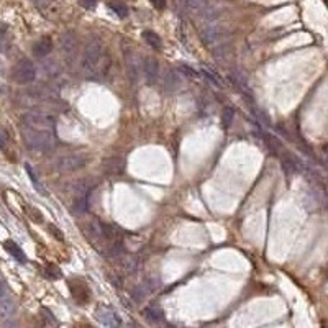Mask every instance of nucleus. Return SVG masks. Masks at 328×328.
<instances>
[{"mask_svg":"<svg viewBox=\"0 0 328 328\" xmlns=\"http://www.w3.org/2000/svg\"><path fill=\"white\" fill-rule=\"evenodd\" d=\"M31 3L38 8V10L46 13L48 10H51V8L56 5V0H31Z\"/></svg>","mask_w":328,"mask_h":328,"instance_id":"20","label":"nucleus"},{"mask_svg":"<svg viewBox=\"0 0 328 328\" xmlns=\"http://www.w3.org/2000/svg\"><path fill=\"white\" fill-rule=\"evenodd\" d=\"M25 169H27V173H28V176H30V179H31V182H33V187H35L38 192H41V194H46L45 192V189L41 187V184H40V180L36 179V176H35V171H33V168L30 164H27L25 166Z\"/></svg>","mask_w":328,"mask_h":328,"instance_id":"21","label":"nucleus"},{"mask_svg":"<svg viewBox=\"0 0 328 328\" xmlns=\"http://www.w3.org/2000/svg\"><path fill=\"white\" fill-rule=\"evenodd\" d=\"M151 2V5H153L156 10H163V8L166 7V2L168 0H149Z\"/></svg>","mask_w":328,"mask_h":328,"instance_id":"28","label":"nucleus"},{"mask_svg":"<svg viewBox=\"0 0 328 328\" xmlns=\"http://www.w3.org/2000/svg\"><path fill=\"white\" fill-rule=\"evenodd\" d=\"M53 40L50 36H43V38H40L35 45H33V55L35 56H38V58H45V56H48L50 53L53 51Z\"/></svg>","mask_w":328,"mask_h":328,"instance_id":"10","label":"nucleus"},{"mask_svg":"<svg viewBox=\"0 0 328 328\" xmlns=\"http://www.w3.org/2000/svg\"><path fill=\"white\" fill-rule=\"evenodd\" d=\"M12 31L8 25L5 23H0V53H7L12 46Z\"/></svg>","mask_w":328,"mask_h":328,"instance_id":"14","label":"nucleus"},{"mask_svg":"<svg viewBox=\"0 0 328 328\" xmlns=\"http://www.w3.org/2000/svg\"><path fill=\"white\" fill-rule=\"evenodd\" d=\"M79 3L87 10H94L97 5V0H79Z\"/></svg>","mask_w":328,"mask_h":328,"instance_id":"25","label":"nucleus"},{"mask_svg":"<svg viewBox=\"0 0 328 328\" xmlns=\"http://www.w3.org/2000/svg\"><path fill=\"white\" fill-rule=\"evenodd\" d=\"M110 53L99 38H90L84 48L81 61V72L89 81L105 79L110 71Z\"/></svg>","mask_w":328,"mask_h":328,"instance_id":"2","label":"nucleus"},{"mask_svg":"<svg viewBox=\"0 0 328 328\" xmlns=\"http://www.w3.org/2000/svg\"><path fill=\"white\" fill-rule=\"evenodd\" d=\"M12 79L13 82H17V84H30L36 79V69H35V64L30 61V60H20L17 62L15 66H13L12 69Z\"/></svg>","mask_w":328,"mask_h":328,"instance_id":"4","label":"nucleus"},{"mask_svg":"<svg viewBox=\"0 0 328 328\" xmlns=\"http://www.w3.org/2000/svg\"><path fill=\"white\" fill-rule=\"evenodd\" d=\"M143 315H145V318L148 322H151V323H158V322H161L163 320V315H164V312H163V308H161L158 303H149L148 307H145V310H143Z\"/></svg>","mask_w":328,"mask_h":328,"instance_id":"12","label":"nucleus"},{"mask_svg":"<svg viewBox=\"0 0 328 328\" xmlns=\"http://www.w3.org/2000/svg\"><path fill=\"white\" fill-rule=\"evenodd\" d=\"M95 315H97V320L105 327H119V325H121V322L119 320L117 313L114 310H110V308H107V307H100L99 310H97Z\"/></svg>","mask_w":328,"mask_h":328,"instance_id":"9","label":"nucleus"},{"mask_svg":"<svg viewBox=\"0 0 328 328\" xmlns=\"http://www.w3.org/2000/svg\"><path fill=\"white\" fill-rule=\"evenodd\" d=\"M180 71L184 72L185 76H190V77H199L200 76V72H197V71H194V69H190V67H185V66H180L179 67Z\"/></svg>","mask_w":328,"mask_h":328,"instance_id":"26","label":"nucleus"},{"mask_svg":"<svg viewBox=\"0 0 328 328\" xmlns=\"http://www.w3.org/2000/svg\"><path fill=\"white\" fill-rule=\"evenodd\" d=\"M87 161H89V158H87L86 153H71L58 159L56 166L61 173H74V171L84 168Z\"/></svg>","mask_w":328,"mask_h":328,"instance_id":"6","label":"nucleus"},{"mask_svg":"<svg viewBox=\"0 0 328 328\" xmlns=\"http://www.w3.org/2000/svg\"><path fill=\"white\" fill-rule=\"evenodd\" d=\"M163 84H164V89L169 90V92H174L178 87L180 86V79H179V74L173 69L166 71V76L163 79Z\"/></svg>","mask_w":328,"mask_h":328,"instance_id":"15","label":"nucleus"},{"mask_svg":"<svg viewBox=\"0 0 328 328\" xmlns=\"http://www.w3.org/2000/svg\"><path fill=\"white\" fill-rule=\"evenodd\" d=\"M50 232H51L53 235H55V238H58V239H60V241H62V233H61L56 227H53V225H50Z\"/></svg>","mask_w":328,"mask_h":328,"instance_id":"29","label":"nucleus"},{"mask_svg":"<svg viewBox=\"0 0 328 328\" xmlns=\"http://www.w3.org/2000/svg\"><path fill=\"white\" fill-rule=\"evenodd\" d=\"M123 269L126 272H135L136 269H138V259H136L135 256L126 258L125 263H123Z\"/></svg>","mask_w":328,"mask_h":328,"instance_id":"22","label":"nucleus"},{"mask_svg":"<svg viewBox=\"0 0 328 328\" xmlns=\"http://www.w3.org/2000/svg\"><path fill=\"white\" fill-rule=\"evenodd\" d=\"M3 248H5L7 251L10 253L12 256L17 259L18 263H27L25 253H23V249H22L20 246H18V244H17L15 241H12V239H7V241L3 243Z\"/></svg>","mask_w":328,"mask_h":328,"instance_id":"16","label":"nucleus"},{"mask_svg":"<svg viewBox=\"0 0 328 328\" xmlns=\"http://www.w3.org/2000/svg\"><path fill=\"white\" fill-rule=\"evenodd\" d=\"M89 194H90V185L86 180H79V182L72 185V209H74V213L86 212Z\"/></svg>","mask_w":328,"mask_h":328,"instance_id":"5","label":"nucleus"},{"mask_svg":"<svg viewBox=\"0 0 328 328\" xmlns=\"http://www.w3.org/2000/svg\"><path fill=\"white\" fill-rule=\"evenodd\" d=\"M109 7L117 13V17H120V18H126V17H128V7H126L125 3L121 2V0H110Z\"/></svg>","mask_w":328,"mask_h":328,"instance_id":"18","label":"nucleus"},{"mask_svg":"<svg viewBox=\"0 0 328 328\" xmlns=\"http://www.w3.org/2000/svg\"><path fill=\"white\" fill-rule=\"evenodd\" d=\"M41 318H45V325H50V327L58 325V322H56V318L53 317V313L45 307L41 308Z\"/></svg>","mask_w":328,"mask_h":328,"instance_id":"23","label":"nucleus"},{"mask_svg":"<svg viewBox=\"0 0 328 328\" xmlns=\"http://www.w3.org/2000/svg\"><path fill=\"white\" fill-rule=\"evenodd\" d=\"M22 136L33 151H51L56 146V125L51 117L40 112H28L20 121Z\"/></svg>","mask_w":328,"mask_h":328,"instance_id":"1","label":"nucleus"},{"mask_svg":"<svg viewBox=\"0 0 328 328\" xmlns=\"http://www.w3.org/2000/svg\"><path fill=\"white\" fill-rule=\"evenodd\" d=\"M8 143V135H7V131L0 126V148H3Z\"/></svg>","mask_w":328,"mask_h":328,"instance_id":"27","label":"nucleus"},{"mask_svg":"<svg viewBox=\"0 0 328 328\" xmlns=\"http://www.w3.org/2000/svg\"><path fill=\"white\" fill-rule=\"evenodd\" d=\"M143 72H145V79H146V84L153 86L158 82L159 79V62L154 60V58H145L143 61Z\"/></svg>","mask_w":328,"mask_h":328,"instance_id":"8","label":"nucleus"},{"mask_svg":"<svg viewBox=\"0 0 328 328\" xmlns=\"http://www.w3.org/2000/svg\"><path fill=\"white\" fill-rule=\"evenodd\" d=\"M233 119H235V110L232 109V107H227V109L223 110V114H222V125H223L225 130H228L230 126H232Z\"/></svg>","mask_w":328,"mask_h":328,"instance_id":"19","label":"nucleus"},{"mask_svg":"<svg viewBox=\"0 0 328 328\" xmlns=\"http://www.w3.org/2000/svg\"><path fill=\"white\" fill-rule=\"evenodd\" d=\"M71 292H72V297H74L79 303H86L90 297V291L87 289L86 284H82V282H77V286L72 282L71 284Z\"/></svg>","mask_w":328,"mask_h":328,"instance_id":"13","label":"nucleus"},{"mask_svg":"<svg viewBox=\"0 0 328 328\" xmlns=\"http://www.w3.org/2000/svg\"><path fill=\"white\" fill-rule=\"evenodd\" d=\"M15 312V302L12 298L10 289L5 282H0V320H7Z\"/></svg>","mask_w":328,"mask_h":328,"instance_id":"7","label":"nucleus"},{"mask_svg":"<svg viewBox=\"0 0 328 328\" xmlns=\"http://www.w3.org/2000/svg\"><path fill=\"white\" fill-rule=\"evenodd\" d=\"M199 33L202 36V41L212 50H218L227 43V31L217 25L213 20H204L202 27H199Z\"/></svg>","mask_w":328,"mask_h":328,"instance_id":"3","label":"nucleus"},{"mask_svg":"<svg viewBox=\"0 0 328 328\" xmlns=\"http://www.w3.org/2000/svg\"><path fill=\"white\" fill-rule=\"evenodd\" d=\"M125 61H126V69H128V76L130 79L136 82L138 81V69H140V62L136 60V55L133 51H126L125 53Z\"/></svg>","mask_w":328,"mask_h":328,"instance_id":"11","label":"nucleus"},{"mask_svg":"<svg viewBox=\"0 0 328 328\" xmlns=\"http://www.w3.org/2000/svg\"><path fill=\"white\" fill-rule=\"evenodd\" d=\"M141 36H143V40L148 43V45L153 48V50H161V46H163L159 35H156L154 31L146 30V31H143V35H141Z\"/></svg>","mask_w":328,"mask_h":328,"instance_id":"17","label":"nucleus"},{"mask_svg":"<svg viewBox=\"0 0 328 328\" xmlns=\"http://www.w3.org/2000/svg\"><path fill=\"white\" fill-rule=\"evenodd\" d=\"M46 276L51 277V279H60L61 277V271L56 266L50 264V266H46Z\"/></svg>","mask_w":328,"mask_h":328,"instance_id":"24","label":"nucleus"}]
</instances>
